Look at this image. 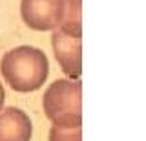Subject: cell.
Wrapping results in <instances>:
<instances>
[{"mask_svg":"<svg viewBox=\"0 0 146 141\" xmlns=\"http://www.w3.org/2000/svg\"><path fill=\"white\" fill-rule=\"evenodd\" d=\"M60 29L70 35H82V19H80V0H64V9L60 19Z\"/></svg>","mask_w":146,"mask_h":141,"instance_id":"obj_6","label":"cell"},{"mask_svg":"<svg viewBox=\"0 0 146 141\" xmlns=\"http://www.w3.org/2000/svg\"><path fill=\"white\" fill-rule=\"evenodd\" d=\"M64 0H22V20L36 31H49L60 24Z\"/></svg>","mask_w":146,"mask_h":141,"instance_id":"obj_3","label":"cell"},{"mask_svg":"<svg viewBox=\"0 0 146 141\" xmlns=\"http://www.w3.org/2000/svg\"><path fill=\"white\" fill-rule=\"evenodd\" d=\"M0 72L15 92L29 94L46 83L49 62L42 49L33 46H18L9 49L2 57Z\"/></svg>","mask_w":146,"mask_h":141,"instance_id":"obj_1","label":"cell"},{"mask_svg":"<svg viewBox=\"0 0 146 141\" xmlns=\"http://www.w3.org/2000/svg\"><path fill=\"white\" fill-rule=\"evenodd\" d=\"M44 114L57 126L82 125V84L80 81L58 79L51 83L42 97Z\"/></svg>","mask_w":146,"mask_h":141,"instance_id":"obj_2","label":"cell"},{"mask_svg":"<svg viewBox=\"0 0 146 141\" xmlns=\"http://www.w3.org/2000/svg\"><path fill=\"white\" fill-rule=\"evenodd\" d=\"M51 44L62 72L71 79H79L82 74V39L58 28L51 35Z\"/></svg>","mask_w":146,"mask_h":141,"instance_id":"obj_4","label":"cell"},{"mask_svg":"<svg viewBox=\"0 0 146 141\" xmlns=\"http://www.w3.org/2000/svg\"><path fill=\"white\" fill-rule=\"evenodd\" d=\"M4 101H6V92H4V86L0 84V110L4 106Z\"/></svg>","mask_w":146,"mask_h":141,"instance_id":"obj_8","label":"cell"},{"mask_svg":"<svg viewBox=\"0 0 146 141\" xmlns=\"http://www.w3.org/2000/svg\"><path fill=\"white\" fill-rule=\"evenodd\" d=\"M49 141H82V126H57L49 130Z\"/></svg>","mask_w":146,"mask_h":141,"instance_id":"obj_7","label":"cell"},{"mask_svg":"<svg viewBox=\"0 0 146 141\" xmlns=\"http://www.w3.org/2000/svg\"><path fill=\"white\" fill-rule=\"evenodd\" d=\"M33 134L29 116L20 108L0 110V141H29Z\"/></svg>","mask_w":146,"mask_h":141,"instance_id":"obj_5","label":"cell"}]
</instances>
